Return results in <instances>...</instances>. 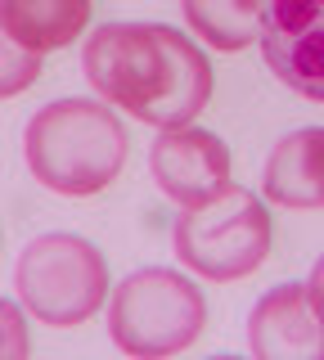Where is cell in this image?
Masks as SVG:
<instances>
[{"mask_svg": "<svg viewBox=\"0 0 324 360\" xmlns=\"http://www.w3.org/2000/svg\"><path fill=\"white\" fill-rule=\"evenodd\" d=\"M86 82L144 127H185L212 99V63L167 22H104L82 50Z\"/></svg>", "mask_w": 324, "mask_h": 360, "instance_id": "6da1fadb", "label": "cell"}, {"mask_svg": "<svg viewBox=\"0 0 324 360\" xmlns=\"http://www.w3.org/2000/svg\"><path fill=\"white\" fill-rule=\"evenodd\" d=\"M127 127L99 99L46 104L23 131L32 176L63 198H91L108 189L127 167Z\"/></svg>", "mask_w": 324, "mask_h": 360, "instance_id": "7a4b0ae2", "label": "cell"}, {"mask_svg": "<svg viewBox=\"0 0 324 360\" xmlns=\"http://www.w3.org/2000/svg\"><path fill=\"white\" fill-rule=\"evenodd\" d=\"M207 329V302L194 279L149 266L127 275L108 302V333L127 356L162 360L198 342Z\"/></svg>", "mask_w": 324, "mask_h": 360, "instance_id": "3957f363", "label": "cell"}, {"mask_svg": "<svg viewBox=\"0 0 324 360\" xmlns=\"http://www.w3.org/2000/svg\"><path fill=\"white\" fill-rule=\"evenodd\" d=\"M271 239H275V221L266 212V202L239 185L221 189L212 202L185 207V217L171 230L176 257L212 284L252 275L271 257Z\"/></svg>", "mask_w": 324, "mask_h": 360, "instance_id": "277c9868", "label": "cell"}, {"mask_svg": "<svg viewBox=\"0 0 324 360\" xmlns=\"http://www.w3.org/2000/svg\"><path fill=\"white\" fill-rule=\"evenodd\" d=\"M18 302L41 324L72 329L86 324L108 297V262L82 234H41L18 252L14 266Z\"/></svg>", "mask_w": 324, "mask_h": 360, "instance_id": "5b68a950", "label": "cell"}, {"mask_svg": "<svg viewBox=\"0 0 324 360\" xmlns=\"http://www.w3.org/2000/svg\"><path fill=\"white\" fill-rule=\"evenodd\" d=\"M257 45L288 90L324 104V0H266Z\"/></svg>", "mask_w": 324, "mask_h": 360, "instance_id": "8992f818", "label": "cell"}, {"mask_svg": "<svg viewBox=\"0 0 324 360\" xmlns=\"http://www.w3.org/2000/svg\"><path fill=\"white\" fill-rule=\"evenodd\" d=\"M149 172L171 202L198 207L230 189V149L203 127H167L149 149Z\"/></svg>", "mask_w": 324, "mask_h": 360, "instance_id": "52a82bcc", "label": "cell"}, {"mask_svg": "<svg viewBox=\"0 0 324 360\" xmlns=\"http://www.w3.org/2000/svg\"><path fill=\"white\" fill-rule=\"evenodd\" d=\"M248 347L261 360H324V315L306 284H279L257 297L248 315Z\"/></svg>", "mask_w": 324, "mask_h": 360, "instance_id": "ba28073f", "label": "cell"}, {"mask_svg": "<svg viewBox=\"0 0 324 360\" xmlns=\"http://www.w3.org/2000/svg\"><path fill=\"white\" fill-rule=\"evenodd\" d=\"M261 194L275 207H324V127L288 131L266 158Z\"/></svg>", "mask_w": 324, "mask_h": 360, "instance_id": "9c48e42d", "label": "cell"}, {"mask_svg": "<svg viewBox=\"0 0 324 360\" xmlns=\"http://www.w3.org/2000/svg\"><path fill=\"white\" fill-rule=\"evenodd\" d=\"M95 0H0V22L14 32L27 50L50 54L63 50L91 27Z\"/></svg>", "mask_w": 324, "mask_h": 360, "instance_id": "30bf717a", "label": "cell"}, {"mask_svg": "<svg viewBox=\"0 0 324 360\" xmlns=\"http://www.w3.org/2000/svg\"><path fill=\"white\" fill-rule=\"evenodd\" d=\"M185 22L194 37H203L212 50H248L261 37V14L266 0H181Z\"/></svg>", "mask_w": 324, "mask_h": 360, "instance_id": "8fae6325", "label": "cell"}, {"mask_svg": "<svg viewBox=\"0 0 324 360\" xmlns=\"http://www.w3.org/2000/svg\"><path fill=\"white\" fill-rule=\"evenodd\" d=\"M37 77H41V54L27 50V45L18 41L5 22H0V99L32 90V86H37Z\"/></svg>", "mask_w": 324, "mask_h": 360, "instance_id": "7c38bea8", "label": "cell"}, {"mask_svg": "<svg viewBox=\"0 0 324 360\" xmlns=\"http://www.w3.org/2000/svg\"><path fill=\"white\" fill-rule=\"evenodd\" d=\"M32 352V338H27V315L18 302L0 297V360H23Z\"/></svg>", "mask_w": 324, "mask_h": 360, "instance_id": "4fadbf2b", "label": "cell"}, {"mask_svg": "<svg viewBox=\"0 0 324 360\" xmlns=\"http://www.w3.org/2000/svg\"><path fill=\"white\" fill-rule=\"evenodd\" d=\"M306 292H311V302H316V311L324 315V257L316 262V270H311V284H306Z\"/></svg>", "mask_w": 324, "mask_h": 360, "instance_id": "5bb4252c", "label": "cell"}]
</instances>
